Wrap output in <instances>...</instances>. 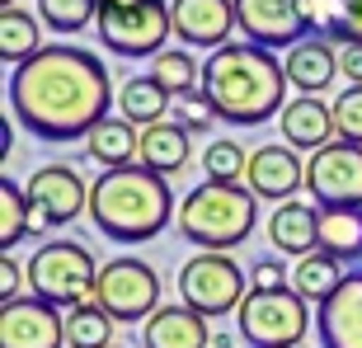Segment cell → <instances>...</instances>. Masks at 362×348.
<instances>
[{"instance_id":"35","label":"cell","mask_w":362,"mask_h":348,"mask_svg":"<svg viewBox=\"0 0 362 348\" xmlns=\"http://www.w3.org/2000/svg\"><path fill=\"white\" fill-rule=\"evenodd\" d=\"M250 287H259V292H282V287H292V278H287V268H282L278 259H259L255 273H250Z\"/></svg>"},{"instance_id":"31","label":"cell","mask_w":362,"mask_h":348,"mask_svg":"<svg viewBox=\"0 0 362 348\" xmlns=\"http://www.w3.org/2000/svg\"><path fill=\"white\" fill-rule=\"evenodd\" d=\"M38 19L52 33H81L99 24V0H38Z\"/></svg>"},{"instance_id":"16","label":"cell","mask_w":362,"mask_h":348,"mask_svg":"<svg viewBox=\"0 0 362 348\" xmlns=\"http://www.w3.org/2000/svg\"><path fill=\"white\" fill-rule=\"evenodd\" d=\"M278 127H282V141L296 151H315L339 141V127H334V104H325L320 94H296L292 104L278 113Z\"/></svg>"},{"instance_id":"24","label":"cell","mask_w":362,"mask_h":348,"mask_svg":"<svg viewBox=\"0 0 362 348\" xmlns=\"http://www.w3.org/2000/svg\"><path fill=\"white\" fill-rule=\"evenodd\" d=\"M306 24L334 47H362V0H306Z\"/></svg>"},{"instance_id":"7","label":"cell","mask_w":362,"mask_h":348,"mask_svg":"<svg viewBox=\"0 0 362 348\" xmlns=\"http://www.w3.org/2000/svg\"><path fill=\"white\" fill-rule=\"evenodd\" d=\"M306 330H310V306L292 287H282V292L250 287L245 301L235 306V335L250 348H301Z\"/></svg>"},{"instance_id":"14","label":"cell","mask_w":362,"mask_h":348,"mask_svg":"<svg viewBox=\"0 0 362 348\" xmlns=\"http://www.w3.org/2000/svg\"><path fill=\"white\" fill-rule=\"evenodd\" d=\"M245 184L259 202H292L296 188H306V161L296 156V146L287 141H269V146L250 151V174Z\"/></svg>"},{"instance_id":"12","label":"cell","mask_w":362,"mask_h":348,"mask_svg":"<svg viewBox=\"0 0 362 348\" xmlns=\"http://www.w3.org/2000/svg\"><path fill=\"white\" fill-rule=\"evenodd\" d=\"M235 24H240L245 42H259L269 52L310 38L306 0H235Z\"/></svg>"},{"instance_id":"32","label":"cell","mask_w":362,"mask_h":348,"mask_svg":"<svg viewBox=\"0 0 362 348\" xmlns=\"http://www.w3.org/2000/svg\"><path fill=\"white\" fill-rule=\"evenodd\" d=\"M28 236V193L14 179H0V245L14 255V240Z\"/></svg>"},{"instance_id":"20","label":"cell","mask_w":362,"mask_h":348,"mask_svg":"<svg viewBox=\"0 0 362 348\" xmlns=\"http://www.w3.org/2000/svg\"><path fill=\"white\" fill-rule=\"evenodd\" d=\"M188 137L193 132H184L175 118L141 127V156H136V165H146V170L160 174V179H175V174L193 161V141H188Z\"/></svg>"},{"instance_id":"25","label":"cell","mask_w":362,"mask_h":348,"mask_svg":"<svg viewBox=\"0 0 362 348\" xmlns=\"http://www.w3.org/2000/svg\"><path fill=\"white\" fill-rule=\"evenodd\" d=\"M38 52H42V19L19 10V5H5L0 10V62H10L14 71L24 62H33Z\"/></svg>"},{"instance_id":"39","label":"cell","mask_w":362,"mask_h":348,"mask_svg":"<svg viewBox=\"0 0 362 348\" xmlns=\"http://www.w3.org/2000/svg\"><path fill=\"white\" fill-rule=\"evenodd\" d=\"M113 348H122V344H113Z\"/></svg>"},{"instance_id":"8","label":"cell","mask_w":362,"mask_h":348,"mask_svg":"<svg viewBox=\"0 0 362 348\" xmlns=\"http://www.w3.org/2000/svg\"><path fill=\"white\" fill-rule=\"evenodd\" d=\"M250 282H245V268L230 255H216V250H198L179 268V301L188 311H198L202 320H216V315H235V306L245 301Z\"/></svg>"},{"instance_id":"28","label":"cell","mask_w":362,"mask_h":348,"mask_svg":"<svg viewBox=\"0 0 362 348\" xmlns=\"http://www.w3.org/2000/svg\"><path fill=\"white\" fill-rule=\"evenodd\" d=\"M151 76L170 90V99L202 90V66H198V57L188 52V47H165L160 57H151Z\"/></svg>"},{"instance_id":"6","label":"cell","mask_w":362,"mask_h":348,"mask_svg":"<svg viewBox=\"0 0 362 348\" xmlns=\"http://www.w3.org/2000/svg\"><path fill=\"white\" fill-rule=\"evenodd\" d=\"M99 42L118 57H160L175 24L170 0H99Z\"/></svg>"},{"instance_id":"36","label":"cell","mask_w":362,"mask_h":348,"mask_svg":"<svg viewBox=\"0 0 362 348\" xmlns=\"http://www.w3.org/2000/svg\"><path fill=\"white\" fill-rule=\"evenodd\" d=\"M24 282H28V273H19V259H14V255H5V259H0V296H5V301L24 296V292H19Z\"/></svg>"},{"instance_id":"29","label":"cell","mask_w":362,"mask_h":348,"mask_svg":"<svg viewBox=\"0 0 362 348\" xmlns=\"http://www.w3.org/2000/svg\"><path fill=\"white\" fill-rule=\"evenodd\" d=\"M113 315L104 306L66 311V348H113Z\"/></svg>"},{"instance_id":"5","label":"cell","mask_w":362,"mask_h":348,"mask_svg":"<svg viewBox=\"0 0 362 348\" xmlns=\"http://www.w3.org/2000/svg\"><path fill=\"white\" fill-rule=\"evenodd\" d=\"M28 273V287L33 296L52 301L62 311H76V306H99V268H94V255L85 250L81 240H42L24 264Z\"/></svg>"},{"instance_id":"10","label":"cell","mask_w":362,"mask_h":348,"mask_svg":"<svg viewBox=\"0 0 362 348\" xmlns=\"http://www.w3.org/2000/svg\"><path fill=\"white\" fill-rule=\"evenodd\" d=\"M99 306L118 325H146L160 311V273L146 259L118 255L99 268Z\"/></svg>"},{"instance_id":"37","label":"cell","mask_w":362,"mask_h":348,"mask_svg":"<svg viewBox=\"0 0 362 348\" xmlns=\"http://www.w3.org/2000/svg\"><path fill=\"white\" fill-rule=\"evenodd\" d=\"M339 76L349 85H362V47L349 42V47H339Z\"/></svg>"},{"instance_id":"2","label":"cell","mask_w":362,"mask_h":348,"mask_svg":"<svg viewBox=\"0 0 362 348\" xmlns=\"http://www.w3.org/2000/svg\"><path fill=\"white\" fill-rule=\"evenodd\" d=\"M287 90L292 85H287L282 62L259 42H226V47L207 52V62H202V94L216 108V118L230 122V127L273 122L292 104Z\"/></svg>"},{"instance_id":"22","label":"cell","mask_w":362,"mask_h":348,"mask_svg":"<svg viewBox=\"0 0 362 348\" xmlns=\"http://www.w3.org/2000/svg\"><path fill=\"white\" fill-rule=\"evenodd\" d=\"M349 282V273H344V259H334V255H325V250H315V255H306V259H296V268H292V292L306 301V306H315L320 311L325 301H334V292Z\"/></svg>"},{"instance_id":"1","label":"cell","mask_w":362,"mask_h":348,"mask_svg":"<svg viewBox=\"0 0 362 348\" xmlns=\"http://www.w3.org/2000/svg\"><path fill=\"white\" fill-rule=\"evenodd\" d=\"M5 99L38 141H62V146L90 137L118 104L108 66L90 47H71V42H52L33 62L14 66Z\"/></svg>"},{"instance_id":"27","label":"cell","mask_w":362,"mask_h":348,"mask_svg":"<svg viewBox=\"0 0 362 348\" xmlns=\"http://www.w3.org/2000/svg\"><path fill=\"white\" fill-rule=\"evenodd\" d=\"M320 250L362 264V207H320Z\"/></svg>"},{"instance_id":"18","label":"cell","mask_w":362,"mask_h":348,"mask_svg":"<svg viewBox=\"0 0 362 348\" xmlns=\"http://www.w3.org/2000/svg\"><path fill=\"white\" fill-rule=\"evenodd\" d=\"M315 320H320V348H362V268H353Z\"/></svg>"},{"instance_id":"3","label":"cell","mask_w":362,"mask_h":348,"mask_svg":"<svg viewBox=\"0 0 362 348\" xmlns=\"http://www.w3.org/2000/svg\"><path fill=\"white\" fill-rule=\"evenodd\" d=\"M170 216H179L175 198H170V179L151 174L146 165H122V170H104L90 184V221L99 236L118 245H141L156 240Z\"/></svg>"},{"instance_id":"23","label":"cell","mask_w":362,"mask_h":348,"mask_svg":"<svg viewBox=\"0 0 362 348\" xmlns=\"http://www.w3.org/2000/svg\"><path fill=\"white\" fill-rule=\"evenodd\" d=\"M170 90H165L156 76H127L118 85V118H127L132 127H151V122H165L170 118Z\"/></svg>"},{"instance_id":"19","label":"cell","mask_w":362,"mask_h":348,"mask_svg":"<svg viewBox=\"0 0 362 348\" xmlns=\"http://www.w3.org/2000/svg\"><path fill=\"white\" fill-rule=\"evenodd\" d=\"M269 240H273V250H282V255H292V259L315 255L320 250V207L315 202H301V198L273 207Z\"/></svg>"},{"instance_id":"38","label":"cell","mask_w":362,"mask_h":348,"mask_svg":"<svg viewBox=\"0 0 362 348\" xmlns=\"http://www.w3.org/2000/svg\"><path fill=\"white\" fill-rule=\"evenodd\" d=\"M5 5H14V0H0V10H5Z\"/></svg>"},{"instance_id":"9","label":"cell","mask_w":362,"mask_h":348,"mask_svg":"<svg viewBox=\"0 0 362 348\" xmlns=\"http://www.w3.org/2000/svg\"><path fill=\"white\" fill-rule=\"evenodd\" d=\"M28 236H52L57 226L90 212V184L71 165H38L28 174Z\"/></svg>"},{"instance_id":"30","label":"cell","mask_w":362,"mask_h":348,"mask_svg":"<svg viewBox=\"0 0 362 348\" xmlns=\"http://www.w3.org/2000/svg\"><path fill=\"white\" fill-rule=\"evenodd\" d=\"M202 170H207L212 184H245V174H250V156H245L240 141L216 137V141H207V151H202Z\"/></svg>"},{"instance_id":"13","label":"cell","mask_w":362,"mask_h":348,"mask_svg":"<svg viewBox=\"0 0 362 348\" xmlns=\"http://www.w3.org/2000/svg\"><path fill=\"white\" fill-rule=\"evenodd\" d=\"M0 348H66V315L42 296H14L0 306Z\"/></svg>"},{"instance_id":"4","label":"cell","mask_w":362,"mask_h":348,"mask_svg":"<svg viewBox=\"0 0 362 348\" xmlns=\"http://www.w3.org/2000/svg\"><path fill=\"white\" fill-rule=\"evenodd\" d=\"M255 221H259V198L250 193V184H212V179H202L193 193H184L175 216L179 236L188 245L216 250V255H230L235 245L250 240Z\"/></svg>"},{"instance_id":"33","label":"cell","mask_w":362,"mask_h":348,"mask_svg":"<svg viewBox=\"0 0 362 348\" xmlns=\"http://www.w3.org/2000/svg\"><path fill=\"white\" fill-rule=\"evenodd\" d=\"M170 118L184 127V132H207V127H216V108L207 104V94L202 90H193V94H179L175 104H170Z\"/></svg>"},{"instance_id":"15","label":"cell","mask_w":362,"mask_h":348,"mask_svg":"<svg viewBox=\"0 0 362 348\" xmlns=\"http://www.w3.org/2000/svg\"><path fill=\"white\" fill-rule=\"evenodd\" d=\"M170 24L184 47H226L235 24V0H170Z\"/></svg>"},{"instance_id":"21","label":"cell","mask_w":362,"mask_h":348,"mask_svg":"<svg viewBox=\"0 0 362 348\" xmlns=\"http://www.w3.org/2000/svg\"><path fill=\"white\" fill-rule=\"evenodd\" d=\"M207 320L198 311H188L184 301L179 306H160L141 325V348H207Z\"/></svg>"},{"instance_id":"26","label":"cell","mask_w":362,"mask_h":348,"mask_svg":"<svg viewBox=\"0 0 362 348\" xmlns=\"http://www.w3.org/2000/svg\"><path fill=\"white\" fill-rule=\"evenodd\" d=\"M85 146L104 170H122V165H136V156H141V132L127 118H104L85 137Z\"/></svg>"},{"instance_id":"11","label":"cell","mask_w":362,"mask_h":348,"mask_svg":"<svg viewBox=\"0 0 362 348\" xmlns=\"http://www.w3.org/2000/svg\"><path fill=\"white\" fill-rule=\"evenodd\" d=\"M306 193L315 207H362V146L339 137L306 156Z\"/></svg>"},{"instance_id":"17","label":"cell","mask_w":362,"mask_h":348,"mask_svg":"<svg viewBox=\"0 0 362 348\" xmlns=\"http://www.w3.org/2000/svg\"><path fill=\"white\" fill-rule=\"evenodd\" d=\"M282 71H287V85L296 94H325L339 76V47L320 33H310L282 52Z\"/></svg>"},{"instance_id":"34","label":"cell","mask_w":362,"mask_h":348,"mask_svg":"<svg viewBox=\"0 0 362 348\" xmlns=\"http://www.w3.org/2000/svg\"><path fill=\"white\" fill-rule=\"evenodd\" d=\"M334 127L344 141L362 146V85H349V90L334 99Z\"/></svg>"}]
</instances>
